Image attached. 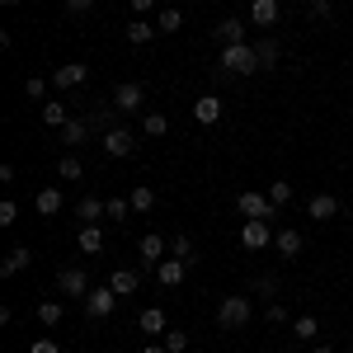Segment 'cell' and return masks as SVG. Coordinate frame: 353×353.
Instances as JSON below:
<instances>
[{
	"label": "cell",
	"mask_w": 353,
	"mask_h": 353,
	"mask_svg": "<svg viewBox=\"0 0 353 353\" xmlns=\"http://www.w3.org/2000/svg\"><path fill=\"white\" fill-rule=\"evenodd\" d=\"M316 334H321V321H316V316H297V321H292V339H301V344H311Z\"/></svg>",
	"instance_id": "obj_31"
},
{
	"label": "cell",
	"mask_w": 353,
	"mask_h": 353,
	"mask_svg": "<svg viewBox=\"0 0 353 353\" xmlns=\"http://www.w3.org/2000/svg\"><path fill=\"white\" fill-rule=\"evenodd\" d=\"M254 57H259V71H273V66H278V57H283L278 38H254Z\"/></svg>",
	"instance_id": "obj_20"
},
{
	"label": "cell",
	"mask_w": 353,
	"mask_h": 353,
	"mask_svg": "<svg viewBox=\"0 0 353 353\" xmlns=\"http://www.w3.org/2000/svg\"><path fill=\"white\" fill-rule=\"evenodd\" d=\"M156 28H161V33H179V28H184V10H179V5H161V10H156Z\"/></svg>",
	"instance_id": "obj_24"
},
{
	"label": "cell",
	"mask_w": 353,
	"mask_h": 353,
	"mask_svg": "<svg viewBox=\"0 0 353 353\" xmlns=\"http://www.w3.org/2000/svg\"><path fill=\"white\" fill-rule=\"evenodd\" d=\"M165 349L184 353V349H189V334H184V330H165Z\"/></svg>",
	"instance_id": "obj_38"
},
{
	"label": "cell",
	"mask_w": 353,
	"mask_h": 353,
	"mask_svg": "<svg viewBox=\"0 0 353 353\" xmlns=\"http://www.w3.org/2000/svg\"><path fill=\"white\" fill-rule=\"evenodd\" d=\"M264 321H269V325H283V321H288V306H283V301H269Z\"/></svg>",
	"instance_id": "obj_41"
},
{
	"label": "cell",
	"mask_w": 353,
	"mask_h": 353,
	"mask_svg": "<svg viewBox=\"0 0 353 353\" xmlns=\"http://www.w3.org/2000/svg\"><path fill=\"white\" fill-rule=\"evenodd\" d=\"M141 353H170L165 344H141Z\"/></svg>",
	"instance_id": "obj_46"
},
{
	"label": "cell",
	"mask_w": 353,
	"mask_h": 353,
	"mask_svg": "<svg viewBox=\"0 0 353 353\" xmlns=\"http://www.w3.org/2000/svg\"><path fill=\"white\" fill-rule=\"evenodd\" d=\"M141 104H146V90L137 81H123L118 90H113V109L118 113H141Z\"/></svg>",
	"instance_id": "obj_8"
},
{
	"label": "cell",
	"mask_w": 353,
	"mask_h": 353,
	"mask_svg": "<svg viewBox=\"0 0 353 353\" xmlns=\"http://www.w3.org/2000/svg\"><path fill=\"white\" fill-rule=\"evenodd\" d=\"M28 264H33V250H28V245H14V250L0 259V273H5V278H14V273H24Z\"/></svg>",
	"instance_id": "obj_17"
},
{
	"label": "cell",
	"mask_w": 353,
	"mask_h": 353,
	"mask_svg": "<svg viewBox=\"0 0 353 353\" xmlns=\"http://www.w3.org/2000/svg\"><path fill=\"white\" fill-rule=\"evenodd\" d=\"M99 146H104V156H113V161H128V156L137 151V137L118 123V128H109V132L99 137Z\"/></svg>",
	"instance_id": "obj_6"
},
{
	"label": "cell",
	"mask_w": 353,
	"mask_h": 353,
	"mask_svg": "<svg viewBox=\"0 0 353 353\" xmlns=\"http://www.w3.org/2000/svg\"><path fill=\"white\" fill-rule=\"evenodd\" d=\"M118 301H123V297H118L109 283H104V288H94V292H90V297H85L81 306H85V316H90V321L99 325V321H109L113 311H118Z\"/></svg>",
	"instance_id": "obj_5"
},
{
	"label": "cell",
	"mask_w": 353,
	"mask_h": 353,
	"mask_svg": "<svg viewBox=\"0 0 353 353\" xmlns=\"http://www.w3.org/2000/svg\"><path fill=\"white\" fill-rule=\"evenodd\" d=\"M128 203H132V212H141V217H146V212L156 208V189H151V184H137V189L128 193Z\"/></svg>",
	"instance_id": "obj_28"
},
{
	"label": "cell",
	"mask_w": 353,
	"mask_h": 353,
	"mask_svg": "<svg viewBox=\"0 0 353 353\" xmlns=\"http://www.w3.org/2000/svg\"><path fill=\"white\" fill-rule=\"evenodd\" d=\"M128 5H132V10H137V19H146L151 10H161V0H128Z\"/></svg>",
	"instance_id": "obj_43"
},
{
	"label": "cell",
	"mask_w": 353,
	"mask_h": 353,
	"mask_svg": "<svg viewBox=\"0 0 353 353\" xmlns=\"http://www.w3.org/2000/svg\"><path fill=\"white\" fill-rule=\"evenodd\" d=\"M14 221H19V203L5 198V203H0V226H14Z\"/></svg>",
	"instance_id": "obj_40"
},
{
	"label": "cell",
	"mask_w": 353,
	"mask_h": 353,
	"mask_svg": "<svg viewBox=\"0 0 353 353\" xmlns=\"http://www.w3.org/2000/svg\"><path fill=\"white\" fill-rule=\"evenodd\" d=\"M33 208H38V217H57L61 212V189H38Z\"/></svg>",
	"instance_id": "obj_25"
},
{
	"label": "cell",
	"mask_w": 353,
	"mask_h": 353,
	"mask_svg": "<svg viewBox=\"0 0 353 353\" xmlns=\"http://www.w3.org/2000/svg\"><path fill=\"white\" fill-rule=\"evenodd\" d=\"M236 208H241V217H245V221H273V217H278L273 198H269V193H259V189L236 193Z\"/></svg>",
	"instance_id": "obj_3"
},
{
	"label": "cell",
	"mask_w": 353,
	"mask_h": 353,
	"mask_svg": "<svg viewBox=\"0 0 353 353\" xmlns=\"http://www.w3.org/2000/svg\"><path fill=\"white\" fill-rule=\"evenodd\" d=\"M311 353H334V349H330V344H316V349H311Z\"/></svg>",
	"instance_id": "obj_47"
},
{
	"label": "cell",
	"mask_w": 353,
	"mask_h": 353,
	"mask_svg": "<svg viewBox=\"0 0 353 353\" xmlns=\"http://www.w3.org/2000/svg\"><path fill=\"white\" fill-rule=\"evenodd\" d=\"M273 236H278V231H273V221H245V226H241V245H245V250H254V254H259V250H269Z\"/></svg>",
	"instance_id": "obj_7"
},
{
	"label": "cell",
	"mask_w": 353,
	"mask_h": 353,
	"mask_svg": "<svg viewBox=\"0 0 353 353\" xmlns=\"http://www.w3.org/2000/svg\"><path fill=\"white\" fill-rule=\"evenodd\" d=\"M85 81H90V66H85V61H66V66H57V71H52L57 90H76V85H85Z\"/></svg>",
	"instance_id": "obj_9"
},
{
	"label": "cell",
	"mask_w": 353,
	"mask_h": 353,
	"mask_svg": "<svg viewBox=\"0 0 353 353\" xmlns=\"http://www.w3.org/2000/svg\"><path fill=\"white\" fill-rule=\"evenodd\" d=\"M48 85H52V76H28L24 94H28V99H48Z\"/></svg>",
	"instance_id": "obj_36"
},
{
	"label": "cell",
	"mask_w": 353,
	"mask_h": 353,
	"mask_svg": "<svg viewBox=\"0 0 353 353\" xmlns=\"http://www.w3.org/2000/svg\"><path fill=\"white\" fill-rule=\"evenodd\" d=\"M109 288L118 292V297H132L137 288H141V273H137V269H118V273L109 278Z\"/></svg>",
	"instance_id": "obj_23"
},
{
	"label": "cell",
	"mask_w": 353,
	"mask_h": 353,
	"mask_svg": "<svg viewBox=\"0 0 353 353\" xmlns=\"http://www.w3.org/2000/svg\"><path fill=\"white\" fill-rule=\"evenodd\" d=\"M184 273H189V264L170 254V259H161V269H156V283H161V288H179V283H184Z\"/></svg>",
	"instance_id": "obj_15"
},
{
	"label": "cell",
	"mask_w": 353,
	"mask_h": 353,
	"mask_svg": "<svg viewBox=\"0 0 353 353\" xmlns=\"http://www.w3.org/2000/svg\"><path fill=\"white\" fill-rule=\"evenodd\" d=\"M0 5H19V0H0Z\"/></svg>",
	"instance_id": "obj_48"
},
{
	"label": "cell",
	"mask_w": 353,
	"mask_h": 353,
	"mask_svg": "<svg viewBox=\"0 0 353 353\" xmlns=\"http://www.w3.org/2000/svg\"><path fill=\"white\" fill-rule=\"evenodd\" d=\"M330 14V0H311V19H325Z\"/></svg>",
	"instance_id": "obj_45"
},
{
	"label": "cell",
	"mask_w": 353,
	"mask_h": 353,
	"mask_svg": "<svg viewBox=\"0 0 353 353\" xmlns=\"http://www.w3.org/2000/svg\"><path fill=\"white\" fill-rule=\"evenodd\" d=\"M221 113H226V104H221L217 94H203V99H193V118H198L203 128H212Z\"/></svg>",
	"instance_id": "obj_13"
},
{
	"label": "cell",
	"mask_w": 353,
	"mask_h": 353,
	"mask_svg": "<svg viewBox=\"0 0 353 353\" xmlns=\"http://www.w3.org/2000/svg\"><path fill=\"white\" fill-rule=\"evenodd\" d=\"M104 217H109V203H99L94 193H85L81 203H76V221L81 226H94V221H104Z\"/></svg>",
	"instance_id": "obj_10"
},
{
	"label": "cell",
	"mask_w": 353,
	"mask_h": 353,
	"mask_svg": "<svg viewBox=\"0 0 353 353\" xmlns=\"http://www.w3.org/2000/svg\"><path fill=\"white\" fill-rule=\"evenodd\" d=\"M57 288L66 292V301H85L94 288H90V273L81 269V264H61L57 269Z\"/></svg>",
	"instance_id": "obj_4"
},
{
	"label": "cell",
	"mask_w": 353,
	"mask_h": 353,
	"mask_svg": "<svg viewBox=\"0 0 353 353\" xmlns=\"http://www.w3.org/2000/svg\"><path fill=\"white\" fill-rule=\"evenodd\" d=\"M217 66H221V71H231V76H250V71H259V57H254V43L217 48Z\"/></svg>",
	"instance_id": "obj_2"
},
{
	"label": "cell",
	"mask_w": 353,
	"mask_h": 353,
	"mask_svg": "<svg viewBox=\"0 0 353 353\" xmlns=\"http://www.w3.org/2000/svg\"><path fill=\"white\" fill-rule=\"evenodd\" d=\"M288 353H297V349H288Z\"/></svg>",
	"instance_id": "obj_49"
},
{
	"label": "cell",
	"mask_w": 353,
	"mask_h": 353,
	"mask_svg": "<svg viewBox=\"0 0 353 353\" xmlns=\"http://www.w3.org/2000/svg\"><path fill=\"white\" fill-rule=\"evenodd\" d=\"M76 245H81L85 254H99V250H104V226H99V221H94V226H81Z\"/></svg>",
	"instance_id": "obj_26"
},
{
	"label": "cell",
	"mask_w": 353,
	"mask_h": 353,
	"mask_svg": "<svg viewBox=\"0 0 353 353\" xmlns=\"http://www.w3.org/2000/svg\"><path fill=\"white\" fill-rule=\"evenodd\" d=\"M137 330H141V334H146V339H156V334H165V311L161 306H146V311H141V316H137Z\"/></svg>",
	"instance_id": "obj_18"
},
{
	"label": "cell",
	"mask_w": 353,
	"mask_h": 353,
	"mask_svg": "<svg viewBox=\"0 0 353 353\" xmlns=\"http://www.w3.org/2000/svg\"><path fill=\"white\" fill-rule=\"evenodd\" d=\"M254 297H264V301L278 297V278H273V273H259V278H254Z\"/></svg>",
	"instance_id": "obj_35"
},
{
	"label": "cell",
	"mask_w": 353,
	"mask_h": 353,
	"mask_svg": "<svg viewBox=\"0 0 353 353\" xmlns=\"http://www.w3.org/2000/svg\"><path fill=\"white\" fill-rule=\"evenodd\" d=\"M250 321H254V301L245 292H231L217 301V330H245Z\"/></svg>",
	"instance_id": "obj_1"
},
{
	"label": "cell",
	"mask_w": 353,
	"mask_h": 353,
	"mask_svg": "<svg viewBox=\"0 0 353 353\" xmlns=\"http://www.w3.org/2000/svg\"><path fill=\"white\" fill-rule=\"evenodd\" d=\"M85 137H90V118H71V123L61 128V141H66V146H85Z\"/></svg>",
	"instance_id": "obj_29"
},
{
	"label": "cell",
	"mask_w": 353,
	"mask_h": 353,
	"mask_svg": "<svg viewBox=\"0 0 353 353\" xmlns=\"http://www.w3.org/2000/svg\"><path fill=\"white\" fill-rule=\"evenodd\" d=\"M161 259H165V236L146 231L141 236V269H161Z\"/></svg>",
	"instance_id": "obj_11"
},
{
	"label": "cell",
	"mask_w": 353,
	"mask_h": 353,
	"mask_svg": "<svg viewBox=\"0 0 353 353\" xmlns=\"http://www.w3.org/2000/svg\"><path fill=\"white\" fill-rule=\"evenodd\" d=\"M61 5H66V14H76V19H81V14H90V10H94V0H61Z\"/></svg>",
	"instance_id": "obj_42"
},
{
	"label": "cell",
	"mask_w": 353,
	"mask_h": 353,
	"mask_svg": "<svg viewBox=\"0 0 353 353\" xmlns=\"http://www.w3.org/2000/svg\"><path fill=\"white\" fill-rule=\"evenodd\" d=\"M278 14H283L278 0H250V24H254V28H273V24H278Z\"/></svg>",
	"instance_id": "obj_12"
},
{
	"label": "cell",
	"mask_w": 353,
	"mask_h": 353,
	"mask_svg": "<svg viewBox=\"0 0 353 353\" xmlns=\"http://www.w3.org/2000/svg\"><path fill=\"white\" fill-rule=\"evenodd\" d=\"M170 254H174V259H184V264H193V259H198V254H193V241H189V236H174Z\"/></svg>",
	"instance_id": "obj_37"
},
{
	"label": "cell",
	"mask_w": 353,
	"mask_h": 353,
	"mask_svg": "<svg viewBox=\"0 0 353 353\" xmlns=\"http://www.w3.org/2000/svg\"><path fill=\"white\" fill-rule=\"evenodd\" d=\"M264 193L273 198V208H283V203H292V179H273Z\"/></svg>",
	"instance_id": "obj_34"
},
{
	"label": "cell",
	"mask_w": 353,
	"mask_h": 353,
	"mask_svg": "<svg viewBox=\"0 0 353 353\" xmlns=\"http://www.w3.org/2000/svg\"><path fill=\"white\" fill-rule=\"evenodd\" d=\"M306 212H311L316 221H334L339 217V198H334V193H316V198L306 203Z\"/></svg>",
	"instance_id": "obj_16"
},
{
	"label": "cell",
	"mask_w": 353,
	"mask_h": 353,
	"mask_svg": "<svg viewBox=\"0 0 353 353\" xmlns=\"http://www.w3.org/2000/svg\"><path fill=\"white\" fill-rule=\"evenodd\" d=\"M156 33H161V28L151 24V19H132V24H128V43H132V48H146Z\"/></svg>",
	"instance_id": "obj_27"
},
{
	"label": "cell",
	"mask_w": 353,
	"mask_h": 353,
	"mask_svg": "<svg viewBox=\"0 0 353 353\" xmlns=\"http://www.w3.org/2000/svg\"><path fill=\"white\" fill-rule=\"evenodd\" d=\"M273 250H278L283 259H297V254H301V231H292V226L278 231V236H273Z\"/></svg>",
	"instance_id": "obj_22"
},
{
	"label": "cell",
	"mask_w": 353,
	"mask_h": 353,
	"mask_svg": "<svg viewBox=\"0 0 353 353\" xmlns=\"http://www.w3.org/2000/svg\"><path fill=\"white\" fill-rule=\"evenodd\" d=\"M128 212H132L128 198H109V221H128Z\"/></svg>",
	"instance_id": "obj_39"
},
{
	"label": "cell",
	"mask_w": 353,
	"mask_h": 353,
	"mask_svg": "<svg viewBox=\"0 0 353 353\" xmlns=\"http://www.w3.org/2000/svg\"><path fill=\"white\" fill-rule=\"evenodd\" d=\"M57 174H61L66 184H76V179H85V165H81V156H71V151H66V156L57 161Z\"/></svg>",
	"instance_id": "obj_30"
},
{
	"label": "cell",
	"mask_w": 353,
	"mask_h": 353,
	"mask_svg": "<svg viewBox=\"0 0 353 353\" xmlns=\"http://www.w3.org/2000/svg\"><path fill=\"white\" fill-rule=\"evenodd\" d=\"M85 118H90V128H99V137L109 132V128H118V109H113V99H109V104H104V99H99V104H90Z\"/></svg>",
	"instance_id": "obj_14"
},
{
	"label": "cell",
	"mask_w": 353,
	"mask_h": 353,
	"mask_svg": "<svg viewBox=\"0 0 353 353\" xmlns=\"http://www.w3.org/2000/svg\"><path fill=\"white\" fill-rule=\"evenodd\" d=\"M141 132L146 137H165L170 132V118H165V113H141Z\"/></svg>",
	"instance_id": "obj_33"
},
{
	"label": "cell",
	"mask_w": 353,
	"mask_h": 353,
	"mask_svg": "<svg viewBox=\"0 0 353 353\" xmlns=\"http://www.w3.org/2000/svg\"><path fill=\"white\" fill-rule=\"evenodd\" d=\"M212 33H217V48H236V43H245V24L241 19H221Z\"/></svg>",
	"instance_id": "obj_21"
},
{
	"label": "cell",
	"mask_w": 353,
	"mask_h": 353,
	"mask_svg": "<svg viewBox=\"0 0 353 353\" xmlns=\"http://www.w3.org/2000/svg\"><path fill=\"white\" fill-rule=\"evenodd\" d=\"M71 118H76V113L66 109V99H43V123H48V128H66Z\"/></svg>",
	"instance_id": "obj_19"
},
{
	"label": "cell",
	"mask_w": 353,
	"mask_h": 353,
	"mask_svg": "<svg viewBox=\"0 0 353 353\" xmlns=\"http://www.w3.org/2000/svg\"><path fill=\"white\" fill-rule=\"evenodd\" d=\"M61 316H66V306L61 301H38V325H61Z\"/></svg>",
	"instance_id": "obj_32"
},
{
	"label": "cell",
	"mask_w": 353,
	"mask_h": 353,
	"mask_svg": "<svg viewBox=\"0 0 353 353\" xmlns=\"http://www.w3.org/2000/svg\"><path fill=\"white\" fill-rule=\"evenodd\" d=\"M28 353H61V344H57V339H33Z\"/></svg>",
	"instance_id": "obj_44"
}]
</instances>
